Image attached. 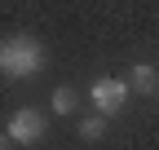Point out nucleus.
Instances as JSON below:
<instances>
[{
  "label": "nucleus",
  "instance_id": "f257e3e1",
  "mask_svg": "<svg viewBox=\"0 0 159 150\" xmlns=\"http://www.w3.org/2000/svg\"><path fill=\"white\" fill-rule=\"evenodd\" d=\"M49 62V53L40 40L31 35H9L5 44H0V71L9 75V80H31V75Z\"/></svg>",
  "mask_w": 159,
  "mask_h": 150
},
{
  "label": "nucleus",
  "instance_id": "f03ea898",
  "mask_svg": "<svg viewBox=\"0 0 159 150\" xmlns=\"http://www.w3.org/2000/svg\"><path fill=\"white\" fill-rule=\"evenodd\" d=\"M89 97H93V106H97V115H115V110L124 106V97H128V84L115 80V75H102V80H93Z\"/></svg>",
  "mask_w": 159,
  "mask_h": 150
},
{
  "label": "nucleus",
  "instance_id": "7ed1b4c3",
  "mask_svg": "<svg viewBox=\"0 0 159 150\" xmlns=\"http://www.w3.org/2000/svg\"><path fill=\"white\" fill-rule=\"evenodd\" d=\"M44 137V115L40 110H18V115L9 119V128H5V141H18V146H31V141H40Z\"/></svg>",
  "mask_w": 159,
  "mask_h": 150
},
{
  "label": "nucleus",
  "instance_id": "20e7f679",
  "mask_svg": "<svg viewBox=\"0 0 159 150\" xmlns=\"http://www.w3.org/2000/svg\"><path fill=\"white\" fill-rule=\"evenodd\" d=\"M128 88L133 93H159V71H150L146 62H137L128 71Z\"/></svg>",
  "mask_w": 159,
  "mask_h": 150
},
{
  "label": "nucleus",
  "instance_id": "39448f33",
  "mask_svg": "<svg viewBox=\"0 0 159 150\" xmlns=\"http://www.w3.org/2000/svg\"><path fill=\"white\" fill-rule=\"evenodd\" d=\"M106 133V115H89V119H80V137H89V141H97Z\"/></svg>",
  "mask_w": 159,
  "mask_h": 150
},
{
  "label": "nucleus",
  "instance_id": "423d86ee",
  "mask_svg": "<svg viewBox=\"0 0 159 150\" xmlns=\"http://www.w3.org/2000/svg\"><path fill=\"white\" fill-rule=\"evenodd\" d=\"M75 102H80V97H75V88H57V93H53V110H57V115H71Z\"/></svg>",
  "mask_w": 159,
  "mask_h": 150
}]
</instances>
